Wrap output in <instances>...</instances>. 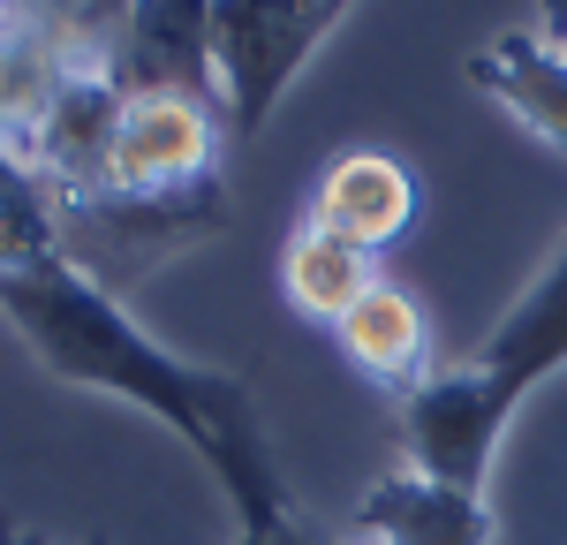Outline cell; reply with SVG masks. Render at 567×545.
<instances>
[{
    "label": "cell",
    "instance_id": "6da1fadb",
    "mask_svg": "<svg viewBox=\"0 0 567 545\" xmlns=\"http://www.w3.org/2000/svg\"><path fill=\"white\" fill-rule=\"evenodd\" d=\"M227 144V99L122 91L106 61H91L23 160L53 189L69 266L130 296L136 280L189 258L235 220Z\"/></svg>",
    "mask_w": 567,
    "mask_h": 545
},
{
    "label": "cell",
    "instance_id": "7a4b0ae2",
    "mask_svg": "<svg viewBox=\"0 0 567 545\" xmlns=\"http://www.w3.org/2000/svg\"><path fill=\"white\" fill-rule=\"evenodd\" d=\"M0 318L53 379L114 394V402L144 409L152 424H167L182 448L213 470V485L235 507V531L296 515V493L280 477V454H272V432L258 417V394L235 371H213V363L152 341L130 318V304L114 288H99L91 272H76L69 258L0 272Z\"/></svg>",
    "mask_w": 567,
    "mask_h": 545
},
{
    "label": "cell",
    "instance_id": "3957f363",
    "mask_svg": "<svg viewBox=\"0 0 567 545\" xmlns=\"http://www.w3.org/2000/svg\"><path fill=\"white\" fill-rule=\"evenodd\" d=\"M560 363H567V243L537 266V280L499 311V326L470 357L439 363L409 402H393V417H401V462L424 470V477L484 493L492 454L507 440L523 394L545 371H560Z\"/></svg>",
    "mask_w": 567,
    "mask_h": 545
},
{
    "label": "cell",
    "instance_id": "277c9868",
    "mask_svg": "<svg viewBox=\"0 0 567 545\" xmlns=\"http://www.w3.org/2000/svg\"><path fill=\"white\" fill-rule=\"evenodd\" d=\"M355 0H219V99L235 136H258L303 61Z\"/></svg>",
    "mask_w": 567,
    "mask_h": 545
},
{
    "label": "cell",
    "instance_id": "5b68a950",
    "mask_svg": "<svg viewBox=\"0 0 567 545\" xmlns=\"http://www.w3.org/2000/svg\"><path fill=\"white\" fill-rule=\"evenodd\" d=\"M99 61L122 91L219 99V0H122Z\"/></svg>",
    "mask_w": 567,
    "mask_h": 545
},
{
    "label": "cell",
    "instance_id": "8992f818",
    "mask_svg": "<svg viewBox=\"0 0 567 545\" xmlns=\"http://www.w3.org/2000/svg\"><path fill=\"white\" fill-rule=\"evenodd\" d=\"M416 213H424V182L386 144L341 152L326 175L310 182V205H303V220H318L326 235H341V243L371 250V258H386L393 243L416 227Z\"/></svg>",
    "mask_w": 567,
    "mask_h": 545
},
{
    "label": "cell",
    "instance_id": "52a82bcc",
    "mask_svg": "<svg viewBox=\"0 0 567 545\" xmlns=\"http://www.w3.org/2000/svg\"><path fill=\"white\" fill-rule=\"evenodd\" d=\"M349 545H492V507L470 485H446L424 470H386L349 507Z\"/></svg>",
    "mask_w": 567,
    "mask_h": 545
},
{
    "label": "cell",
    "instance_id": "ba28073f",
    "mask_svg": "<svg viewBox=\"0 0 567 545\" xmlns=\"http://www.w3.org/2000/svg\"><path fill=\"white\" fill-rule=\"evenodd\" d=\"M333 341H341V357H349L379 394H393V402H409L439 371L432 363V311L416 304V288H401L386 272L349 304V318L333 326Z\"/></svg>",
    "mask_w": 567,
    "mask_h": 545
},
{
    "label": "cell",
    "instance_id": "9c48e42d",
    "mask_svg": "<svg viewBox=\"0 0 567 545\" xmlns=\"http://www.w3.org/2000/svg\"><path fill=\"white\" fill-rule=\"evenodd\" d=\"M470 84L499 114H515L537 144L567 152V53L545 31H507V39L477 45L470 53Z\"/></svg>",
    "mask_w": 567,
    "mask_h": 545
},
{
    "label": "cell",
    "instance_id": "30bf717a",
    "mask_svg": "<svg viewBox=\"0 0 567 545\" xmlns=\"http://www.w3.org/2000/svg\"><path fill=\"white\" fill-rule=\"evenodd\" d=\"M379 280V258L371 250H355L341 235H326L318 220H296L288 227V243H280V296H288V311L310 318V326H341L349 304Z\"/></svg>",
    "mask_w": 567,
    "mask_h": 545
},
{
    "label": "cell",
    "instance_id": "8fae6325",
    "mask_svg": "<svg viewBox=\"0 0 567 545\" xmlns=\"http://www.w3.org/2000/svg\"><path fill=\"white\" fill-rule=\"evenodd\" d=\"M69 258L61 250V213H53V189L39 182L31 160H16L0 144V272H23V266H53Z\"/></svg>",
    "mask_w": 567,
    "mask_h": 545
},
{
    "label": "cell",
    "instance_id": "7c38bea8",
    "mask_svg": "<svg viewBox=\"0 0 567 545\" xmlns=\"http://www.w3.org/2000/svg\"><path fill=\"white\" fill-rule=\"evenodd\" d=\"M537 31L567 53V0H537Z\"/></svg>",
    "mask_w": 567,
    "mask_h": 545
},
{
    "label": "cell",
    "instance_id": "4fadbf2b",
    "mask_svg": "<svg viewBox=\"0 0 567 545\" xmlns=\"http://www.w3.org/2000/svg\"><path fill=\"white\" fill-rule=\"evenodd\" d=\"M0 545H53V538L31 531V523H8V515H0Z\"/></svg>",
    "mask_w": 567,
    "mask_h": 545
}]
</instances>
